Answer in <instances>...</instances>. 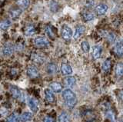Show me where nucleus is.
Listing matches in <instances>:
<instances>
[{
	"label": "nucleus",
	"mask_w": 123,
	"mask_h": 122,
	"mask_svg": "<svg viewBox=\"0 0 123 122\" xmlns=\"http://www.w3.org/2000/svg\"><path fill=\"white\" fill-rule=\"evenodd\" d=\"M62 97L64 98V101L66 106L69 108H74L75 105L77 100H76V96L75 93L70 89H65L62 91Z\"/></svg>",
	"instance_id": "nucleus-1"
},
{
	"label": "nucleus",
	"mask_w": 123,
	"mask_h": 122,
	"mask_svg": "<svg viewBox=\"0 0 123 122\" xmlns=\"http://www.w3.org/2000/svg\"><path fill=\"white\" fill-rule=\"evenodd\" d=\"M35 45L38 48H45L49 45V41L46 38L44 37H37L34 40Z\"/></svg>",
	"instance_id": "nucleus-2"
},
{
	"label": "nucleus",
	"mask_w": 123,
	"mask_h": 122,
	"mask_svg": "<svg viewBox=\"0 0 123 122\" xmlns=\"http://www.w3.org/2000/svg\"><path fill=\"white\" fill-rule=\"evenodd\" d=\"M62 36L65 40H69L72 37V30L68 25H65L62 28Z\"/></svg>",
	"instance_id": "nucleus-3"
},
{
	"label": "nucleus",
	"mask_w": 123,
	"mask_h": 122,
	"mask_svg": "<svg viewBox=\"0 0 123 122\" xmlns=\"http://www.w3.org/2000/svg\"><path fill=\"white\" fill-rule=\"evenodd\" d=\"M27 102L29 106L30 109L32 110L34 113H36L38 110V101L32 97H29L27 99Z\"/></svg>",
	"instance_id": "nucleus-4"
},
{
	"label": "nucleus",
	"mask_w": 123,
	"mask_h": 122,
	"mask_svg": "<svg viewBox=\"0 0 123 122\" xmlns=\"http://www.w3.org/2000/svg\"><path fill=\"white\" fill-rule=\"evenodd\" d=\"M13 51H14V46H13V45L11 43H6L4 45L3 49H2L3 55L5 56L12 55V54L13 53Z\"/></svg>",
	"instance_id": "nucleus-5"
},
{
	"label": "nucleus",
	"mask_w": 123,
	"mask_h": 122,
	"mask_svg": "<svg viewBox=\"0 0 123 122\" xmlns=\"http://www.w3.org/2000/svg\"><path fill=\"white\" fill-rule=\"evenodd\" d=\"M108 11V6L104 3H100L95 7V12L98 16H103Z\"/></svg>",
	"instance_id": "nucleus-6"
},
{
	"label": "nucleus",
	"mask_w": 123,
	"mask_h": 122,
	"mask_svg": "<svg viewBox=\"0 0 123 122\" xmlns=\"http://www.w3.org/2000/svg\"><path fill=\"white\" fill-rule=\"evenodd\" d=\"M85 31H86V28L84 27L83 25H79L77 26L75 30V33H74V35H73V38H74V39H79V38L82 36Z\"/></svg>",
	"instance_id": "nucleus-7"
},
{
	"label": "nucleus",
	"mask_w": 123,
	"mask_h": 122,
	"mask_svg": "<svg viewBox=\"0 0 123 122\" xmlns=\"http://www.w3.org/2000/svg\"><path fill=\"white\" fill-rule=\"evenodd\" d=\"M27 74H28V75L30 78H37L38 76V71L36 67L33 65H31L28 68V69H27Z\"/></svg>",
	"instance_id": "nucleus-8"
},
{
	"label": "nucleus",
	"mask_w": 123,
	"mask_h": 122,
	"mask_svg": "<svg viewBox=\"0 0 123 122\" xmlns=\"http://www.w3.org/2000/svg\"><path fill=\"white\" fill-rule=\"evenodd\" d=\"M10 92L12 95V97H14L16 99H20L22 98V92L17 87L15 86H11L10 87Z\"/></svg>",
	"instance_id": "nucleus-9"
},
{
	"label": "nucleus",
	"mask_w": 123,
	"mask_h": 122,
	"mask_svg": "<svg viewBox=\"0 0 123 122\" xmlns=\"http://www.w3.org/2000/svg\"><path fill=\"white\" fill-rule=\"evenodd\" d=\"M102 48L99 45H95L93 48V51H92V57L94 59H98L100 58V56L102 55Z\"/></svg>",
	"instance_id": "nucleus-10"
},
{
	"label": "nucleus",
	"mask_w": 123,
	"mask_h": 122,
	"mask_svg": "<svg viewBox=\"0 0 123 122\" xmlns=\"http://www.w3.org/2000/svg\"><path fill=\"white\" fill-rule=\"evenodd\" d=\"M61 71H62V73L65 75H71L72 73V67L68 64H62L61 66Z\"/></svg>",
	"instance_id": "nucleus-11"
},
{
	"label": "nucleus",
	"mask_w": 123,
	"mask_h": 122,
	"mask_svg": "<svg viewBox=\"0 0 123 122\" xmlns=\"http://www.w3.org/2000/svg\"><path fill=\"white\" fill-rule=\"evenodd\" d=\"M22 13V10L20 8H14V9H12L9 11L10 16L13 18H16L18 16H20V15Z\"/></svg>",
	"instance_id": "nucleus-12"
},
{
	"label": "nucleus",
	"mask_w": 123,
	"mask_h": 122,
	"mask_svg": "<svg viewBox=\"0 0 123 122\" xmlns=\"http://www.w3.org/2000/svg\"><path fill=\"white\" fill-rule=\"evenodd\" d=\"M114 52L118 56L122 55L123 49H122V41H118V42L116 43V45H115V46L114 48Z\"/></svg>",
	"instance_id": "nucleus-13"
},
{
	"label": "nucleus",
	"mask_w": 123,
	"mask_h": 122,
	"mask_svg": "<svg viewBox=\"0 0 123 122\" xmlns=\"http://www.w3.org/2000/svg\"><path fill=\"white\" fill-rule=\"evenodd\" d=\"M76 82V79L74 77H72V76H69L64 79V83L65 85L67 87H72L75 85Z\"/></svg>",
	"instance_id": "nucleus-14"
},
{
	"label": "nucleus",
	"mask_w": 123,
	"mask_h": 122,
	"mask_svg": "<svg viewBox=\"0 0 123 122\" xmlns=\"http://www.w3.org/2000/svg\"><path fill=\"white\" fill-rule=\"evenodd\" d=\"M36 32V29H35L34 25H27L25 29V35L27 36H31L35 34Z\"/></svg>",
	"instance_id": "nucleus-15"
},
{
	"label": "nucleus",
	"mask_w": 123,
	"mask_h": 122,
	"mask_svg": "<svg viewBox=\"0 0 123 122\" xmlns=\"http://www.w3.org/2000/svg\"><path fill=\"white\" fill-rule=\"evenodd\" d=\"M12 25V21L9 19H6L2 22H0V29L6 30L9 29Z\"/></svg>",
	"instance_id": "nucleus-16"
},
{
	"label": "nucleus",
	"mask_w": 123,
	"mask_h": 122,
	"mask_svg": "<svg viewBox=\"0 0 123 122\" xmlns=\"http://www.w3.org/2000/svg\"><path fill=\"white\" fill-rule=\"evenodd\" d=\"M45 98L47 99V101L49 102H54L55 101V97L54 94L49 89H45Z\"/></svg>",
	"instance_id": "nucleus-17"
},
{
	"label": "nucleus",
	"mask_w": 123,
	"mask_h": 122,
	"mask_svg": "<svg viewBox=\"0 0 123 122\" xmlns=\"http://www.w3.org/2000/svg\"><path fill=\"white\" fill-rule=\"evenodd\" d=\"M32 114L29 113V112H25L23 113L21 117H20V120L22 122H27V121H29L32 120Z\"/></svg>",
	"instance_id": "nucleus-18"
},
{
	"label": "nucleus",
	"mask_w": 123,
	"mask_h": 122,
	"mask_svg": "<svg viewBox=\"0 0 123 122\" xmlns=\"http://www.w3.org/2000/svg\"><path fill=\"white\" fill-rule=\"evenodd\" d=\"M17 5L20 9H25L29 6V0H17Z\"/></svg>",
	"instance_id": "nucleus-19"
},
{
	"label": "nucleus",
	"mask_w": 123,
	"mask_h": 122,
	"mask_svg": "<svg viewBox=\"0 0 123 122\" xmlns=\"http://www.w3.org/2000/svg\"><path fill=\"white\" fill-rule=\"evenodd\" d=\"M47 71L49 72V74H51V75L55 74L57 71V65L54 63L49 64L47 66Z\"/></svg>",
	"instance_id": "nucleus-20"
},
{
	"label": "nucleus",
	"mask_w": 123,
	"mask_h": 122,
	"mask_svg": "<svg viewBox=\"0 0 123 122\" xmlns=\"http://www.w3.org/2000/svg\"><path fill=\"white\" fill-rule=\"evenodd\" d=\"M50 87L55 91V92H59L62 90V85L59 82H53L50 84Z\"/></svg>",
	"instance_id": "nucleus-21"
},
{
	"label": "nucleus",
	"mask_w": 123,
	"mask_h": 122,
	"mask_svg": "<svg viewBox=\"0 0 123 122\" xmlns=\"http://www.w3.org/2000/svg\"><path fill=\"white\" fill-rule=\"evenodd\" d=\"M102 71L104 72H108L111 68V61L109 59H107L105 60V62H103L102 64Z\"/></svg>",
	"instance_id": "nucleus-22"
},
{
	"label": "nucleus",
	"mask_w": 123,
	"mask_h": 122,
	"mask_svg": "<svg viewBox=\"0 0 123 122\" xmlns=\"http://www.w3.org/2000/svg\"><path fill=\"white\" fill-rule=\"evenodd\" d=\"M19 116L17 113H13L7 118L6 122H18Z\"/></svg>",
	"instance_id": "nucleus-23"
},
{
	"label": "nucleus",
	"mask_w": 123,
	"mask_h": 122,
	"mask_svg": "<svg viewBox=\"0 0 123 122\" xmlns=\"http://www.w3.org/2000/svg\"><path fill=\"white\" fill-rule=\"evenodd\" d=\"M45 29V33L47 34V35L49 37H50L51 39H54V38H55V33H54V32H53L52 26L46 25Z\"/></svg>",
	"instance_id": "nucleus-24"
},
{
	"label": "nucleus",
	"mask_w": 123,
	"mask_h": 122,
	"mask_svg": "<svg viewBox=\"0 0 123 122\" xmlns=\"http://www.w3.org/2000/svg\"><path fill=\"white\" fill-rule=\"evenodd\" d=\"M83 18H84V20L86 21V22H89V21H92L95 18V15L94 13L92 12H85L83 14Z\"/></svg>",
	"instance_id": "nucleus-25"
},
{
	"label": "nucleus",
	"mask_w": 123,
	"mask_h": 122,
	"mask_svg": "<svg viewBox=\"0 0 123 122\" xmlns=\"http://www.w3.org/2000/svg\"><path fill=\"white\" fill-rule=\"evenodd\" d=\"M122 64L118 63L116 65V68H115V75L118 78H120L122 76Z\"/></svg>",
	"instance_id": "nucleus-26"
},
{
	"label": "nucleus",
	"mask_w": 123,
	"mask_h": 122,
	"mask_svg": "<svg viewBox=\"0 0 123 122\" xmlns=\"http://www.w3.org/2000/svg\"><path fill=\"white\" fill-rule=\"evenodd\" d=\"M59 122H69V116L65 112L62 113L59 117Z\"/></svg>",
	"instance_id": "nucleus-27"
},
{
	"label": "nucleus",
	"mask_w": 123,
	"mask_h": 122,
	"mask_svg": "<svg viewBox=\"0 0 123 122\" xmlns=\"http://www.w3.org/2000/svg\"><path fill=\"white\" fill-rule=\"evenodd\" d=\"M32 59L36 63H42V62H43L44 58H43V57L41 56L40 55H38V54H32Z\"/></svg>",
	"instance_id": "nucleus-28"
},
{
	"label": "nucleus",
	"mask_w": 123,
	"mask_h": 122,
	"mask_svg": "<svg viewBox=\"0 0 123 122\" xmlns=\"http://www.w3.org/2000/svg\"><path fill=\"white\" fill-rule=\"evenodd\" d=\"M82 48L83 52H86V53H88V52H89L90 45H89V44H88V41H82Z\"/></svg>",
	"instance_id": "nucleus-29"
},
{
	"label": "nucleus",
	"mask_w": 123,
	"mask_h": 122,
	"mask_svg": "<svg viewBox=\"0 0 123 122\" xmlns=\"http://www.w3.org/2000/svg\"><path fill=\"white\" fill-rule=\"evenodd\" d=\"M105 115L107 117H109V119L111 120V122H115V114L114 113L112 112V110H111L109 108L107 109V111H106V114Z\"/></svg>",
	"instance_id": "nucleus-30"
},
{
	"label": "nucleus",
	"mask_w": 123,
	"mask_h": 122,
	"mask_svg": "<svg viewBox=\"0 0 123 122\" xmlns=\"http://www.w3.org/2000/svg\"><path fill=\"white\" fill-rule=\"evenodd\" d=\"M106 38H107V39L110 41V42H114L115 39H116V36H115V35L114 33L109 32V33L106 34Z\"/></svg>",
	"instance_id": "nucleus-31"
},
{
	"label": "nucleus",
	"mask_w": 123,
	"mask_h": 122,
	"mask_svg": "<svg viewBox=\"0 0 123 122\" xmlns=\"http://www.w3.org/2000/svg\"><path fill=\"white\" fill-rule=\"evenodd\" d=\"M58 8H59L58 3L55 1H52L51 3H50V9H51L53 12H55L58 10Z\"/></svg>",
	"instance_id": "nucleus-32"
},
{
	"label": "nucleus",
	"mask_w": 123,
	"mask_h": 122,
	"mask_svg": "<svg viewBox=\"0 0 123 122\" xmlns=\"http://www.w3.org/2000/svg\"><path fill=\"white\" fill-rule=\"evenodd\" d=\"M44 122H54V119L50 116H47L45 117V120H44Z\"/></svg>",
	"instance_id": "nucleus-33"
},
{
	"label": "nucleus",
	"mask_w": 123,
	"mask_h": 122,
	"mask_svg": "<svg viewBox=\"0 0 123 122\" xmlns=\"http://www.w3.org/2000/svg\"><path fill=\"white\" fill-rule=\"evenodd\" d=\"M88 6H92L94 5V1L93 0H90V1H88V2H87V4H86Z\"/></svg>",
	"instance_id": "nucleus-34"
}]
</instances>
